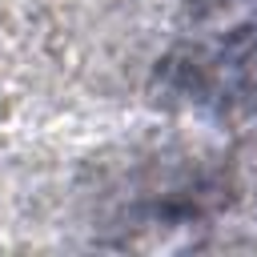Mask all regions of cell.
<instances>
[{
    "mask_svg": "<svg viewBox=\"0 0 257 257\" xmlns=\"http://www.w3.org/2000/svg\"><path fill=\"white\" fill-rule=\"evenodd\" d=\"M169 64L201 108L257 104V0H209Z\"/></svg>",
    "mask_w": 257,
    "mask_h": 257,
    "instance_id": "cell-1",
    "label": "cell"
}]
</instances>
